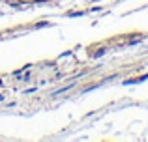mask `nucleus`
Wrapping results in <instances>:
<instances>
[{"mask_svg": "<svg viewBox=\"0 0 148 142\" xmlns=\"http://www.w3.org/2000/svg\"><path fill=\"white\" fill-rule=\"evenodd\" d=\"M148 75H143V77H137V79H130V80H124V84H139L143 80H146Z\"/></svg>", "mask_w": 148, "mask_h": 142, "instance_id": "obj_1", "label": "nucleus"}, {"mask_svg": "<svg viewBox=\"0 0 148 142\" xmlns=\"http://www.w3.org/2000/svg\"><path fill=\"white\" fill-rule=\"evenodd\" d=\"M43 26H49V22L47 21H41V22H38V24H34V28H43Z\"/></svg>", "mask_w": 148, "mask_h": 142, "instance_id": "obj_2", "label": "nucleus"}, {"mask_svg": "<svg viewBox=\"0 0 148 142\" xmlns=\"http://www.w3.org/2000/svg\"><path fill=\"white\" fill-rule=\"evenodd\" d=\"M103 54H105V49H99V51L94 52V58H99V56H103Z\"/></svg>", "mask_w": 148, "mask_h": 142, "instance_id": "obj_3", "label": "nucleus"}, {"mask_svg": "<svg viewBox=\"0 0 148 142\" xmlns=\"http://www.w3.org/2000/svg\"><path fill=\"white\" fill-rule=\"evenodd\" d=\"M0 101H4V94H0Z\"/></svg>", "mask_w": 148, "mask_h": 142, "instance_id": "obj_4", "label": "nucleus"}, {"mask_svg": "<svg viewBox=\"0 0 148 142\" xmlns=\"http://www.w3.org/2000/svg\"><path fill=\"white\" fill-rule=\"evenodd\" d=\"M2 84H4V82H2V79H0V86H2Z\"/></svg>", "mask_w": 148, "mask_h": 142, "instance_id": "obj_5", "label": "nucleus"}]
</instances>
